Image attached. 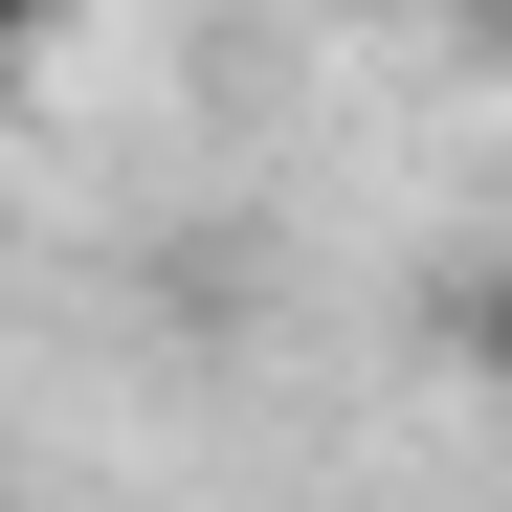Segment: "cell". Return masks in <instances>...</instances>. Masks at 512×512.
Here are the masks:
<instances>
[{
	"instance_id": "obj_1",
	"label": "cell",
	"mask_w": 512,
	"mask_h": 512,
	"mask_svg": "<svg viewBox=\"0 0 512 512\" xmlns=\"http://www.w3.org/2000/svg\"><path fill=\"white\" fill-rule=\"evenodd\" d=\"M446 334H468V379L512 401V245H490V268H468V312H446Z\"/></svg>"
},
{
	"instance_id": "obj_2",
	"label": "cell",
	"mask_w": 512,
	"mask_h": 512,
	"mask_svg": "<svg viewBox=\"0 0 512 512\" xmlns=\"http://www.w3.org/2000/svg\"><path fill=\"white\" fill-rule=\"evenodd\" d=\"M23 45H67V0H0V67H23Z\"/></svg>"
},
{
	"instance_id": "obj_3",
	"label": "cell",
	"mask_w": 512,
	"mask_h": 512,
	"mask_svg": "<svg viewBox=\"0 0 512 512\" xmlns=\"http://www.w3.org/2000/svg\"><path fill=\"white\" fill-rule=\"evenodd\" d=\"M468 45H490V67H512V0H468Z\"/></svg>"
}]
</instances>
